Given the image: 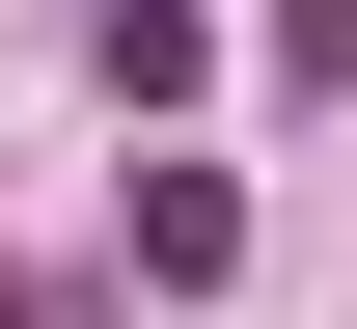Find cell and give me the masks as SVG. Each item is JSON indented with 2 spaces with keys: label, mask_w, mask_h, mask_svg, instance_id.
<instances>
[{
  "label": "cell",
  "mask_w": 357,
  "mask_h": 329,
  "mask_svg": "<svg viewBox=\"0 0 357 329\" xmlns=\"http://www.w3.org/2000/svg\"><path fill=\"white\" fill-rule=\"evenodd\" d=\"M137 275L220 302V275H248V192H220V165H137Z\"/></svg>",
  "instance_id": "obj_1"
}]
</instances>
